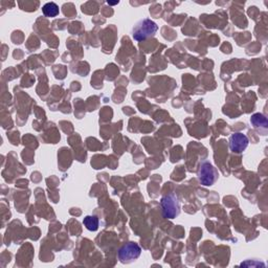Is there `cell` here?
<instances>
[{"mask_svg":"<svg viewBox=\"0 0 268 268\" xmlns=\"http://www.w3.org/2000/svg\"><path fill=\"white\" fill-rule=\"evenodd\" d=\"M249 140L243 133H234L229 137V149L234 153H242L248 146Z\"/></svg>","mask_w":268,"mask_h":268,"instance_id":"5","label":"cell"},{"mask_svg":"<svg viewBox=\"0 0 268 268\" xmlns=\"http://www.w3.org/2000/svg\"><path fill=\"white\" fill-rule=\"evenodd\" d=\"M250 123L253 124L255 129L259 130L263 133V135H265L268 129V121L262 113H255L250 118Z\"/></svg>","mask_w":268,"mask_h":268,"instance_id":"6","label":"cell"},{"mask_svg":"<svg viewBox=\"0 0 268 268\" xmlns=\"http://www.w3.org/2000/svg\"><path fill=\"white\" fill-rule=\"evenodd\" d=\"M83 224L88 231L96 232L99 228V219L96 216H86L83 220Z\"/></svg>","mask_w":268,"mask_h":268,"instance_id":"8","label":"cell"},{"mask_svg":"<svg viewBox=\"0 0 268 268\" xmlns=\"http://www.w3.org/2000/svg\"><path fill=\"white\" fill-rule=\"evenodd\" d=\"M117 4H119V2H117V3H109L108 2V5H117Z\"/></svg>","mask_w":268,"mask_h":268,"instance_id":"9","label":"cell"},{"mask_svg":"<svg viewBox=\"0 0 268 268\" xmlns=\"http://www.w3.org/2000/svg\"><path fill=\"white\" fill-rule=\"evenodd\" d=\"M42 12L45 17L54 18L59 15V7L55 3H47L43 6Z\"/></svg>","mask_w":268,"mask_h":268,"instance_id":"7","label":"cell"},{"mask_svg":"<svg viewBox=\"0 0 268 268\" xmlns=\"http://www.w3.org/2000/svg\"><path fill=\"white\" fill-rule=\"evenodd\" d=\"M163 216L166 219H174L180 213V203L176 195L168 194L162 198L161 201Z\"/></svg>","mask_w":268,"mask_h":268,"instance_id":"2","label":"cell"},{"mask_svg":"<svg viewBox=\"0 0 268 268\" xmlns=\"http://www.w3.org/2000/svg\"><path fill=\"white\" fill-rule=\"evenodd\" d=\"M217 169L209 162H202L198 169V179L201 184L209 186L213 185L218 179Z\"/></svg>","mask_w":268,"mask_h":268,"instance_id":"3","label":"cell"},{"mask_svg":"<svg viewBox=\"0 0 268 268\" xmlns=\"http://www.w3.org/2000/svg\"><path fill=\"white\" fill-rule=\"evenodd\" d=\"M157 29H159V25L153 20L149 18H143L138 20L132 27V38L135 41L146 40L150 37H153L156 34Z\"/></svg>","mask_w":268,"mask_h":268,"instance_id":"1","label":"cell"},{"mask_svg":"<svg viewBox=\"0 0 268 268\" xmlns=\"http://www.w3.org/2000/svg\"><path fill=\"white\" fill-rule=\"evenodd\" d=\"M141 254V248L137 243L128 242L123 245L119 250V260L124 263L128 264L135 261Z\"/></svg>","mask_w":268,"mask_h":268,"instance_id":"4","label":"cell"}]
</instances>
